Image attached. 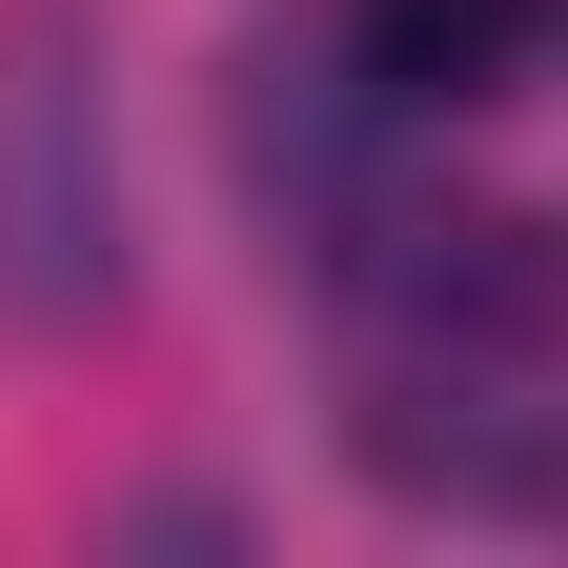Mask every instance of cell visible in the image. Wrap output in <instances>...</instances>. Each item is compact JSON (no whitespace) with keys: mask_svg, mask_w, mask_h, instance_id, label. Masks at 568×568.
I'll use <instances>...</instances> for the list:
<instances>
[{"mask_svg":"<svg viewBox=\"0 0 568 568\" xmlns=\"http://www.w3.org/2000/svg\"><path fill=\"white\" fill-rule=\"evenodd\" d=\"M122 284H142V224H122L102 61L82 21H0V325H102Z\"/></svg>","mask_w":568,"mask_h":568,"instance_id":"6da1fadb","label":"cell"},{"mask_svg":"<svg viewBox=\"0 0 568 568\" xmlns=\"http://www.w3.org/2000/svg\"><path fill=\"white\" fill-rule=\"evenodd\" d=\"M508 41H528V0H366V82H386V102L508 82Z\"/></svg>","mask_w":568,"mask_h":568,"instance_id":"7a4b0ae2","label":"cell"}]
</instances>
